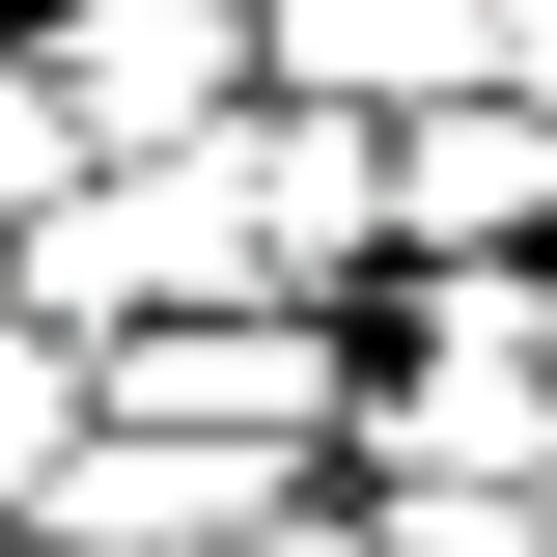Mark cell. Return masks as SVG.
<instances>
[{
    "instance_id": "3",
    "label": "cell",
    "mask_w": 557,
    "mask_h": 557,
    "mask_svg": "<svg viewBox=\"0 0 557 557\" xmlns=\"http://www.w3.org/2000/svg\"><path fill=\"white\" fill-rule=\"evenodd\" d=\"M278 84L418 112V84H502V0H278Z\"/></svg>"
},
{
    "instance_id": "2",
    "label": "cell",
    "mask_w": 557,
    "mask_h": 557,
    "mask_svg": "<svg viewBox=\"0 0 557 557\" xmlns=\"http://www.w3.org/2000/svg\"><path fill=\"white\" fill-rule=\"evenodd\" d=\"M391 251H557V84H418L391 112Z\"/></svg>"
},
{
    "instance_id": "1",
    "label": "cell",
    "mask_w": 557,
    "mask_h": 557,
    "mask_svg": "<svg viewBox=\"0 0 557 557\" xmlns=\"http://www.w3.org/2000/svg\"><path fill=\"white\" fill-rule=\"evenodd\" d=\"M28 28H57L84 139H223V112L278 84V28H251V0H28Z\"/></svg>"
},
{
    "instance_id": "4",
    "label": "cell",
    "mask_w": 557,
    "mask_h": 557,
    "mask_svg": "<svg viewBox=\"0 0 557 557\" xmlns=\"http://www.w3.org/2000/svg\"><path fill=\"white\" fill-rule=\"evenodd\" d=\"M84 446H112V335H84V307H28V278H0V530H28V502H57Z\"/></svg>"
},
{
    "instance_id": "5",
    "label": "cell",
    "mask_w": 557,
    "mask_h": 557,
    "mask_svg": "<svg viewBox=\"0 0 557 557\" xmlns=\"http://www.w3.org/2000/svg\"><path fill=\"white\" fill-rule=\"evenodd\" d=\"M84 168H112V139H84V84H57V28H0V251L57 223Z\"/></svg>"
}]
</instances>
